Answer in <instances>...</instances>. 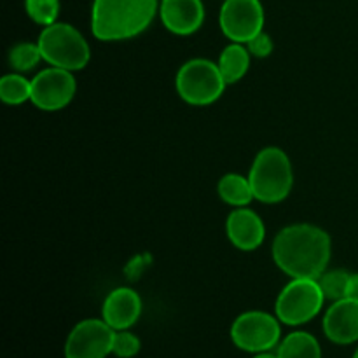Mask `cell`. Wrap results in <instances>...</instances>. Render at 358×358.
I'll return each mask as SVG.
<instances>
[{
    "label": "cell",
    "mask_w": 358,
    "mask_h": 358,
    "mask_svg": "<svg viewBox=\"0 0 358 358\" xmlns=\"http://www.w3.org/2000/svg\"><path fill=\"white\" fill-rule=\"evenodd\" d=\"M142 343H140L138 336L128 331H115L114 336V346H112V353L119 358H133L140 353Z\"/></svg>",
    "instance_id": "cell-22"
},
{
    "label": "cell",
    "mask_w": 358,
    "mask_h": 358,
    "mask_svg": "<svg viewBox=\"0 0 358 358\" xmlns=\"http://www.w3.org/2000/svg\"><path fill=\"white\" fill-rule=\"evenodd\" d=\"M37 44L41 48L42 59L51 66L76 72L90 63V44L83 34L69 23H52L44 27Z\"/></svg>",
    "instance_id": "cell-4"
},
{
    "label": "cell",
    "mask_w": 358,
    "mask_h": 358,
    "mask_svg": "<svg viewBox=\"0 0 358 358\" xmlns=\"http://www.w3.org/2000/svg\"><path fill=\"white\" fill-rule=\"evenodd\" d=\"M353 358H358V348H357V352L353 353Z\"/></svg>",
    "instance_id": "cell-26"
},
{
    "label": "cell",
    "mask_w": 358,
    "mask_h": 358,
    "mask_svg": "<svg viewBox=\"0 0 358 358\" xmlns=\"http://www.w3.org/2000/svg\"><path fill=\"white\" fill-rule=\"evenodd\" d=\"M217 192H219V198L224 203L236 206V208L248 206L252 199H255L248 177L238 173L224 175L219 180V185H217Z\"/></svg>",
    "instance_id": "cell-16"
},
{
    "label": "cell",
    "mask_w": 358,
    "mask_h": 358,
    "mask_svg": "<svg viewBox=\"0 0 358 358\" xmlns=\"http://www.w3.org/2000/svg\"><path fill=\"white\" fill-rule=\"evenodd\" d=\"M250 56L248 48H245V44H238V42H233L222 49L217 65L227 84L238 83L247 76L248 66H250Z\"/></svg>",
    "instance_id": "cell-15"
},
{
    "label": "cell",
    "mask_w": 358,
    "mask_h": 358,
    "mask_svg": "<svg viewBox=\"0 0 358 358\" xmlns=\"http://www.w3.org/2000/svg\"><path fill=\"white\" fill-rule=\"evenodd\" d=\"M254 358H278V355H275V353H269V352H264V353H257Z\"/></svg>",
    "instance_id": "cell-25"
},
{
    "label": "cell",
    "mask_w": 358,
    "mask_h": 358,
    "mask_svg": "<svg viewBox=\"0 0 358 358\" xmlns=\"http://www.w3.org/2000/svg\"><path fill=\"white\" fill-rule=\"evenodd\" d=\"M24 9L31 21L49 27L58 20L59 0H24Z\"/></svg>",
    "instance_id": "cell-21"
},
{
    "label": "cell",
    "mask_w": 358,
    "mask_h": 358,
    "mask_svg": "<svg viewBox=\"0 0 358 358\" xmlns=\"http://www.w3.org/2000/svg\"><path fill=\"white\" fill-rule=\"evenodd\" d=\"M324 332L336 345H353L358 341V301H334L324 317Z\"/></svg>",
    "instance_id": "cell-11"
},
{
    "label": "cell",
    "mask_w": 358,
    "mask_h": 358,
    "mask_svg": "<svg viewBox=\"0 0 358 358\" xmlns=\"http://www.w3.org/2000/svg\"><path fill=\"white\" fill-rule=\"evenodd\" d=\"M77 91L76 77L70 70L49 66L31 79V103L45 112L65 108Z\"/></svg>",
    "instance_id": "cell-9"
},
{
    "label": "cell",
    "mask_w": 358,
    "mask_h": 358,
    "mask_svg": "<svg viewBox=\"0 0 358 358\" xmlns=\"http://www.w3.org/2000/svg\"><path fill=\"white\" fill-rule=\"evenodd\" d=\"M324 303L325 296L317 278H292L280 292L275 313L282 324L297 327L313 320Z\"/></svg>",
    "instance_id": "cell-6"
},
{
    "label": "cell",
    "mask_w": 358,
    "mask_h": 358,
    "mask_svg": "<svg viewBox=\"0 0 358 358\" xmlns=\"http://www.w3.org/2000/svg\"><path fill=\"white\" fill-rule=\"evenodd\" d=\"M41 59V48H38V44H30V42H20L9 52V65L17 72L34 70Z\"/></svg>",
    "instance_id": "cell-19"
},
{
    "label": "cell",
    "mask_w": 358,
    "mask_h": 358,
    "mask_svg": "<svg viewBox=\"0 0 358 358\" xmlns=\"http://www.w3.org/2000/svg\"><path fill=\"white\" fill-rule=\"evenodd\" d=\"M282 322L278 317L264 311H247L241 313L231 325V341L234 346L248 353L271 352L280 345Z\"/></svg>",
    "instance_id": "cell-7"
},
{
    "label": "cell",
    "mask_w": 358,
    "mask_h": 358,
    "mask_svg": "<svg viewBox=\"0 0 358 358\" xmlns=\"http://www.w3.org/2000/svg\"><path fill=\"white\" fill-rule=\"evenodd\" d=\"M0 100L7 105H21L31 100V80L20 73H7L0 79Z\"/></svg>",
    "instance_id": "cell-18"
},
{
    "label": "cell",
    "mask_w": 358,
    "mask_h": 358,
    "mask_svg": "<svg viewBox=\"0 0 358 358\" xmlns=\"http://www.w3.org/2000/svg\"><path fill=\"white\" fill-rule=\"evenodd\" d=\"M254 198L268 205L283 201L294 185L292 163L280 147H266L255 156L248 173Z\"/></svg>",
    "instance_id": "cell-3"
},
{
    "label": "cell",
    "mask_w": 358,
    "mask_h": 358,
    "mask_svg": "<svg viewBox=\"0 0 358 358\" xmlns=\"http://www.w3.org/2000/svg\"><path fill=\"white\" fill-rule=\"evenodd\" d=\"M219 24L231 42L248 44L264 27V9L261 0H224Z\"/></svg>",
    "instance_id": "cell-8"
},
{
    "label": "cell",
    "mask_w": 358,
    "mask_h": 358,
    "mask_svg": "<svg viewBox=\"0 0 358 358\" xmlns=\"http://www.w3.org/2000/svg\"><path fill=\"white\" fill-rule=\"evenodd\" d=\"M115 331L101 318H87L70 331L65 358H107L112 353Z\"/></svg>",
    "instance_id": "cell-10"
},
{
    "label": "cell",
    "mask_w": 358,
    "mask_h": 358,
    "mask_svg": "<svg viewBox=\"0 0 358 358\" xmlns=\"http://www.w3.org/2000/svg\"><path fill=\"white\" fill-rule=\"evenodd\" d=\"M276 355L278 358H322V348L313 334L297 331L282 339Z\"/></svg>",
    "instance_id": "cell-17"
},
{
    "label": "cell",
    "mask_w": 358,
    "mask_h": 358,
    "mask_svg": "<svg viewBox=\"0 0 358 358\" xmlns=\"http://www.w3.org/2000/svg\"><path fill=\"white\" fill-rule=\"evenodd\" d=\"M350 275H352V273L343 271V269L325 271L324 275L318 278V283H320L325 299H331L332 303L339 299H345L346 292H348Z\"/></svg>",
    "instance_id": "cell-20"
},
{
    "label": "cell",
    "mask_w": 358,
    "mask_h": 358,
    "mask_svg": "<svg viewBox=\"0 0 358 358\" xmlns=\"http://www.w3.org/2000/svg\"><path fill=\"white\" fill-rule=\"evenodd\" d=\"M331 236L313 224H294L276 234L273 261L292 278H320L331 261Z\"/></svg>",
    "instance_id": "cell-1"
},
{
    "label": "cell",
    "mask_w": 358,
    "mask_h": 358,
    "mask_svg": "<svg viewBox=\"0 0 358 358\" xmlns=\"http://www.w3.org/2000/svg\"><path fill=\"white\" fill-rule=\"evenodd\" d=\"M157 0H94L91 31L103 42L128 41L149 28Z\"/></svg>",
    "instance_id": "cell-2"
},
{
    "label": "cell",
    "mask_w": 358,
    "mask_h": 358,
    "mask_svg": "<svg viewBox=\"0 0 358 358\" xmlns=\"http://www.w3.org/2000/svg\"><path fill=\"white\" fill-rule=\"evenodd\" d=\"M226 86L219 65L205 58L189 59L178 69L175 77L178 96L196 107L215 103L224 94Z\"/></svg>",
    "instance_id": "cell-5"
},
{
    "label": "cell",
    "mask_w": 358,
    "mask_h": 358,
    "mask_svg": "<svg viewBox=\"0 0 358 358\" xmlns=\"http://www.w3.org/2000/svg\"><path fill=\"white\" fill-rule=\"evenodd\" d=\"M142 315V299L138 294L128 287L112 290L101 308V318L114 331H128L138 322Z\"/></svg>",
    "instance_id": "cell-13"
},
{
    "label": "cell",
    "mask_w": 358,
    "mask_h": 358,
    "mask_svg": "<svg viewBox=\"0 0 358 358\" xmlns=\"http://www.w3.org/2000/svg\"><path fill=\"white\" fill-rule=\"evenodd\" d=\"M346 297L358 301V273H352V275H350L348 292H346Z\"/></svg>",
    "instance_id": "cell-24"
},
{
    "label": "cell",
    "mask_w": 358,
    "mask_h": 358,
    "mask_svg": "<svg viewBox=\"0 0 358 358\" xmlns=\"http://www.w3.org/2000/svg\"><path fill=\"white\" fill-rule=\"evenodd\" d=\"M227 238L231 243L243 252L257 250L266 238V227L254 210L241 206L233 210L226 222Z\"/></svg>",
    "instance_id": "cell-12"
},
{
    "label": "cell",
    "mask_w": 358,
    "mask_h": 358,
    "mask_svg": "<svg viewBox=\"0 0 358 358\" xmlns=\"http://www.w3.org/2000/svg\"><path fill=\"white\" fill-rule=\"evenodd\" d=\"M161 21L175 35H191L205 21L201 0H161Z\"/></svg>",
    "instance_id": "cell-14"
},
{
    "label": "cell",
    "mask_w": 358,
    "mask_h": 358,
    "mask_svg": "<svg viewBox=\"0 0 358 358\" xmlns=\"http://www.w3.org/2000/svg\"><path fill=\"white\" fill-rule=\"evenodd\" d=\"M247 48L250 51V55L255 56V58H268L273 52V49H275V44H273L271 37L268 34L261 31L257 37L248 42Z\"/></svg>",
    "instance_id": "cell-23"
}]
</instances>
